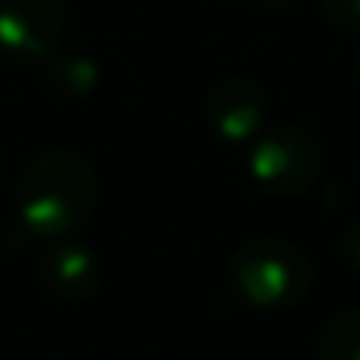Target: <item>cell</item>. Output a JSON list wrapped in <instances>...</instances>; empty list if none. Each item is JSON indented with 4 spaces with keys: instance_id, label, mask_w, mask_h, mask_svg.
Returning a JSON list of instances; mask_svg holds the SVG:
<instances>
[{
    "instance_id": "cell-7",
    "label": "cell",
    "mask_w": 360,
    "mask_h": 360,
    "mask_svg": "<svg viewBox=\"0 0 360 360\" xmlns=\"http://www.w3.org/2000/svg\"><path fill=\"white\" fill-rule=\"evenodd\" d=\"M98 63L89 54H57L48 67V82L57 95H63L67 101L86 98L95 86H98Z\"/></svg>"
},
{
    "instance_id": "cell-12",
    "label": "cell",
    "mask_w": 360,
    "mask_h": 360,
    "mask_svg": "<svg viewBox=\"0 0 360 360\" xmlns=\"http://www.w3.org/2000/svg\"><path fill=\"white\" fill-rule=\"evenodd\" d=\"M354 70H357V82H360V51H357V63H354Z\"/></svg>"
},
{
    "instance_id": "cell-3",
    "label": "cell",
    "mask_w": 360,
    "mask_h": 360,
    "mask_svg": "<svg viewBox=\"0 0 360 360\" xmlns=\"http://www.w3.org/2000/svg\"><path fill=\"white\" fill-rule=\"evenodd\" d=\"M250 171L272 196H300L316 180L319 146L304 127H281L253 146Z\"/></svg>"
},
{
    "instance_id": "cell-1",
    "label": "cell",
    "mask_w": 360,
    "mask_h": 360,
    "mask_svg": "<svg viewBox=\"0 0 360 360\" xmlns=\"http://www.w3.org/2000/svg\"><path fill=\"white\" fill-rule=\"evenodd\" d=\"M16 205L25 228L41 240L67 237L95 205V174L76 152H48L25 168L16 186Z\"/></svg>"
},
{
    "instance_id": "cell-11",
    "label": "cell",
    "mask_w": 360,
    "mask_h": 360,
    "mask_svg": "<svg viewBox=\"0 0 360 360\" xmlns=\"http://www.w3.org/2000/svg\"><path fill=\"white\" fill-rule=\"evenodd\" d=\"M259 6H269V10H278V6H288V4H294V0H256Z\"/></svg>"
},
{
    "instance_id": "cell-9",
    "label": "cell",
    "mask_w": 360,
    "mask_h": 360,
    "mask_svg": "<svg viewBox=\"0 0 360 360\" xmlns=\"http://www.w3.org/2000/svg\"><path fill=\"white\" fill-rule=\"evenodd\" d=\"M323 10L342 29H360V0H323Z\"/></svg>"
},
{
    "instance_id": "cell-8",
    "label": "cell",
    "mask_w": 360,
    "mask_h": 360,
    "mask_svg": "<svg viewBox=\"0 0 360 360\" xmlns=\"http://www.w3.org/2000/svg\"><path fill=\"white\" fill-rule=\"evenodd\" d=\"M319 360H360V313H345L326 329Z\"/></svg>"
},
{
    "instance_id": "cell-4",
    "label": "cell",
    "mask_w": 360,
    "mask_h": 360,
    "mask_svg": "<svg viewBox=\"0 0 360 360\" xmlns=\"http://www.w3.org/2000/svg\"><path fill=\"white\" fill-rule=\"evenodd\" d=\"M63 29L60 0H0V51L13 57H51Z\"/></svg>"
},
{
    "instance_id": "cell-2",
    "label": "cell",
    "mask_w": 360,
    "mask_h": 360,
    "mask_svg": "<svg viewBox=\"0 0 360 360\" xmlns=\"http://www.w3.org/2000/svg\"><path fill=\"white\" fill-rule=\"evenodd\" d=\"M231 278L250 304L281 310L297 304L310 288V262L285 240H250L231 259Z\"/></svg>"
},
{
    "instance_id": "cell-10",
    "label": "cell",
    "mask_w": 360,
    "mask_h": 360,
    "mask_svg": "<svg viewBox=\"0 0 360 360\" xmlns=\"http://www.w3.org/2000/svg\"><path fill=\"white\" fill-rule=\"evenodd\" d=\"M342 253L351 266L360 269V224H351V228L342 234Z\"/></svg>"
},
{
    "instance_id": "cell-6",
    "label": "cell",
    "mask_w": 360,
    "mask_h": 360,
    "mask_svg": "<svg viewBox=\"0 0 360 360\" xmlns=\"http://www.w3.org/2000/svg\"><path fill=\"white\" fill-rule=\"evenodd\" d=\"M38 272H41V281L48 291H54L57 297H67V300L92 297L101 281V266L95 259V253L73 240L54 243L41 256Z\"/></svg>"
},
{
    "instance_id": "cell-5",
    "label": "cell",
    "mask_w": 360,
    "mask_h": 360,
    "mask_svg": "<svg viewBox=\"0 0 360 360\" xmlns=\"http://www.w3.org/2000/svg\"><path fill=\"white\" fill-rule=\"evenodd\" d=\"M205 114H209L212 130L221 139H228V143H247L262 127L266 98H262V89L256 82L243 79V76H231V79H221L209 92Z\"/></svg>"
}]
</instances>
